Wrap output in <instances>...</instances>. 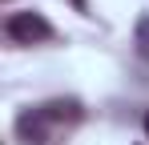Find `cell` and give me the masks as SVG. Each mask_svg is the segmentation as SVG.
<instances>
[{
	"mask_svg": "<svg viewBox=\"0 0 149 145\" xmlns=\"http://www.w3.org/2000/svg\"><path fill=\"white\" fill-rule=\"evenodd\" d=\"M133 45H137V52H141V61H149V16L137 20V28H133Z\"/></svg>",
	"mask_w": 149,
	"mask_h": 145,
	"instance_id": "cell-4",
	"label": "cell"
},
{
	"mask_svg": "<svg viewBox=\"0 0 149 145\" xmlns=\"http://www.w3.org/2000/svg\"><path fill=\"white\" fill-rule=\"evenodd\" d=\"M4 32L16 40V45H40V40H49L52 36V24L40 16V12H12L8 20H4Z\"/></svg>",
	"mask_w": 149,
	"mask_h": 145,
	"instance_id": "cell-1",
	"label": "cell"
},
{
	"mask_svg": "<svg viewBox=\"0 0 149 145\" xmlns=\"http://www.w3.org/2000/svg\"><path fill=\"white\" fill-rule=\"evenodd\" d=\"M16 133H20L28 145H45L49 141V121H45V113H40V109L20 113V117H16Z\"/></svg>",
	"mask_w": 149,
	"mask_h": 145,
	"instance_id": "cell-2",
	"label": "cell"
},
{
	"mask_svg": "<svg viewBox=\"0 0 149 145\" xmlns=\"http://www.w3.org/2000/svg\"><path fill=\"white\" fill-rule=\"evenodd\" d=\"M73 8H77V12H85V8H89V0H73Z\"/></svg>",
	"mask_w": 149,
	"mask_h": 145,
	"instance_id": "cell-5",
	"label": "cell"
},
{
	"mask_svg": "<svg viewBox=\"0 0 149 145\" xmlns=\"http://www.w3.org/2000/svg\"><path fill=\"white\" fill-rule=\"evenodd\" d=\"M4 4H8V0H4Z\"/></svg>",
	"mask_w": 149,
	"mask_h": 145,
	"instance_id": "cell-7",
	"label": "cell"
},
{
	"mask_svg": "<svg viewBox=\"0 0 149 145\" xmlns=\"http://www.w3.org/2000/svg\"><path fill=\"white\" fill-rule=\"evenodd\" d=\"M40 113L49 125L56 121H81V101H49V105H40Z\"/></svg>",
	"mask_w": 149,
	"mask_h": 145,
	"instance_id": "cell-3",
	"label": "cell"
},
{
	"mask_svg": "<svg viewBox=\"0 0 149 145\" xmlns=\"http://www.w3.org/2000/svg\"><path fill=\"white\" fill-rule=\"evenodd\" d=\"M145 133H149V117H145Z\"/></svg>",
	"mask_w": 149,
	"mask_h": 145,
	"instance_id": "cell-6",
	"label": "cell"
}]
</instances>
